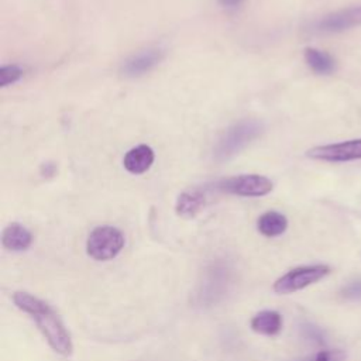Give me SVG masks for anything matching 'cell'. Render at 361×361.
I'll return each instance as SVG.
<instances>
[{
    "label": "cell",
    "mask_w": 361,
    "mask_h": 361,
    "mask_svg": "<svg viewBox=\"0 0 361 361\" xmlns=\"http://www.w3.org/2000/svg\"><path fill=\"white\" fill-rule=\"evenodd\" d=\"M23 75V71L18 65H4L0 68V86H8L17 82Z\"/></svg>",
    "instance_id": "9a60e30c"
},
{
    "label": "cell",
    "mask_w": 361,
    "mask_h": 361,
    "mask_svg": "<svg viewBox=\"0 0 361 361\" xmlns=\"http://www.w3.org/2000/svg\"><path fill=\"white\" fill-rule=\"evenodd\" d=\"M358 25H361V6H354L322 17L313 24V30L317 32H340Z\"/></svg>",
    "instance_id": "52a82bcc"
},
{
    "label": "cell",
    "mask_w": 361,
    "mask_h": 361,
    "mask_svg": "<svg viewBox=\"0 0 361 361\" xmlns=\"http://www.w3.org/2000/svg\"><path fill=\"white\" fill-rule=\"evenodd\" d=\"M154 149L149 145L141 144L134 148H131L123 159L124 168L133 173V175H140L148 171L154 162Z\"/></svg>",
    "instance_id": "30bf717a"
},
{
    "label": "cell",
    "mask_w": 361,
    "mask_h": 361,
    "mask_svg": "<svg viewBox=\"0 0 361 361\" xmlns=\"http://www.w3.org/2000/svg\"><path fill=\"white\" fill-rule=\"evenodd\" d=\"M305 61L309 65V68L319 75H329L336 69V62L333 56L316 48L305 49Z\"/></svg>",
    "instance_id": "5bb4252c"
},
{
    "label": "cell",
    "mask_w": 361,
    "mask_h": 361,
    "mask_svg": "<svg viewBox=\"0 0 361 361\" xmlns=\"http://www.w3.org/2000/svg\"><path fill=\"white\" fill-rule=\"evenodd\" d=\"M209 192H213V189L210 186H203L185 190L183 193H180L175 204L176 214L185 219L195 217L206 206Z\"/></svg>",
    "instance_id": "9c48e42d"
},
{
    "label": "cell",
    "mask_w": 361,
    "mask_h": 361,
    "mask_svg": "<svg viewBox=\"0 0 361 361\" xmlns=\"http://www.w3.org/2000/svg\"><path fill=\"white\" fill-rule=\"evenodd\" d=\"M123 247L124 235L113 226H99L93 228L86 240V252L96 261L113 259Z\"/></svg>",
    "instance_id": "3957f363"
},
{
    "label": "cell",
    "mask_w": 361,
    "mask_h": 361,
    "mask_svg": "<svg viewBox=\"0 0 361 361\" xmlns=\"http://www.w3.org/2000/svg\"><path fill=\"white\" fill-rule=\"evenodd\" d=\"M341 296L347 300H361V279L347 283L341 289Z\"/></svg>",
    "instance_id": "2e32d148"
},
{
    "label": "cell",
    "mask_w": 361,
    "mask_h": 361,
    "mask_svg": "<svg viewBox=\"0 0 361 361\" xmlns=\"http://www.w3.org/2000/svg\"><path fill=\"white\" fill-rule=\"evenodd\" d=\"M213 192H224L237 196H248L257 197L264 196L272 190V180L267 176L250 173V175H238L226 179H220L210 185Z\"/></svg>",
    "instance_id": "5b68a950"
},
{
    "label": "cell",
    "mask_w": 361,
    "mask_h": 361,
    "mask_svg": "<svg viewBox=\"0 0 361 361\" xmlns=\"http://www.w3.org/2000/svg\"><path fill=\"white\" fill-rule=\"evenodd\" d=\"M251 330L262 336H276L282 329V317L275 310H262L250 322Z\"/></svg>",
    "instance_id": "7c38bea8"
},
{
    "label": "cell",
    "mask_w": 361,
    "mask_h": 361,
    "mask_svg": "<svg viewBox=\"0 0 361 361\" xmlns=\"http://www.w3.org/2000/svg\"><path fill=\"white\" fill-rule=\"evenodd\" d=\"M245 0H219V4L227 10L238 8Z\"/></svg>",
    "instance_id": "ac0fdd59"
},
{
    "label": "cell",
    "mask_w": 361,
    "mask_h": 361,
    "mask_svg": "<svg viewBox=\"0 0 361 361\" xmlns=\"http://www.w3.org/2000/svg\"><path fill=\"white\" fill-rule=\"evenodd\" d=\"M329 274H330V267L324 264L296 267L288 271L286 274H283L282 276H279L274 282V290L281 295L292 293L319 282Z\"/></svg>",
    "instance_id": "277c9868"
},
{
    "label": "cell",
    "mask_w": 361,
    "mask_h": 361,
    "mask_svg": "<svg viewBox=\"0 0 361 361\" xmlns=\"http://www.w3.org/2000/svg\"><path fill=\"white\" fill-rule=\"evenodd\" d=\"M32 243V234L20 223H10L1 234V244L10 251H24Z\"/></svg>",
    "instance_id": "8fae6325"
},
{
    "label": "cell",
    "mask_w": 361,
    "mask_h": 361,
    "mask_svg": "<svg viewBox=\"0 0 361 361\" xmlns=\"http://www.w3.org/2000/svg\"><path fill=\"white\" fill-rule=\"evenodd\" d=\"M11 299L20 310L32 317L38 330L54 351L63 357L72 354L73 344L71 334L58 313L47 302L24 290L14 292Z\"/></svg>",
    "instance_id": "6da1fadb"
},
{
    "label": "cell",
    "mask_w": 361,
    "mask_h": 361,
    "mask_svg": "<svg viewBox=\"0 0 361 361\" xmlns=\"http://www.w3.org/2000/svg\"><path fill=\"white\" fill-rule=\"evenodd\" d=\"M257 227L262 235L276 237V235H281L282 233H285V230L288 227V219L279 212L269 210L259 216V219L257 221Z\"/></svg>",
    "instance_id": "4fadbf2b"
},
{
    "label": "cell",
    "mask_w": 361,
    "mask_h": 361,
    "mask_svg": "<svg viewBox=\"0 0 361 361\" xmlns=\"http://www.w3.org/2000/svg\"><path fill=\"white\" fill-rule=\"evenodd\" d=\"M345 354L341 350H322L316 354L313 361H343Z\"/></svg>",
    "instance_id": "e0dca14e"
},
{
    "label": "cell",
    "mask_w": 361,
    "mask_h": 361,
    "mask_svg": "<svg viewBox=\"0 0 361 361\" xmlns=\"http://www.w3.org/2000/svg\"><path fill=\"white\" fill-rule=\"evenodd\" d=\"M264 131V124L258 120H241L228 127L214 145L216 161H227L258 138Z\"/></svg>",
    "instance_id": "7a4b0ae2"
},
{
    "label": "cell",
    "mask_w": 361,
    "mask_h": 361,
    "mask_svg": "<svg viewBox=\"0 0 361 361\" xmlns=\"http://www.w3.org/2000/svg\"><path fill=\"white\" fill-rule=\"evenodd\" d=\"M306 155L312 159L327 162H347L361 159V138L313 147L306 152Z\"/></svg>",
    "instance_id": "8992f818"
},
{
    "label": "cell",
    "mask_w": 361,
    "mask_h": 361,
    "mask_svg": "<svg viewBox=\"0 0 361 361\" xmlns=\"http://www.w3.org/2000/svg\"><path fill=\"white\" fill-rule=\"evenodd\" d=\"M164 58V51L159 48L142 49L130 56L121 66V72L127 78H138L154 69Z\"/></svg>",
    "instance_id": "ba28073f"
}]
</instances>
